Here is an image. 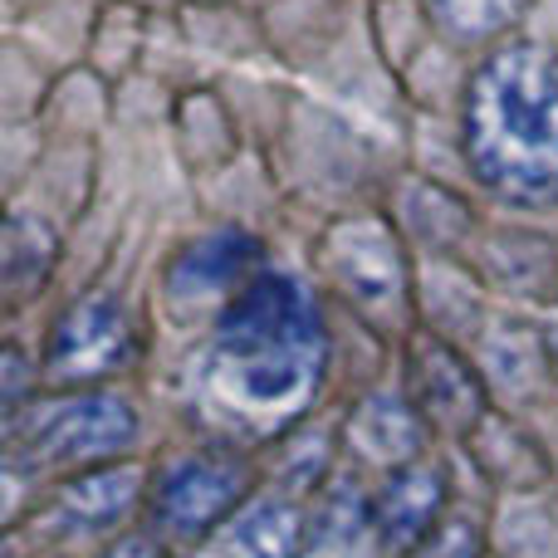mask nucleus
Returning a JSON list of instances; mask_svg holds the SVG:
<instances>
[{
  "label": "nucleus",
  "mask_w": 558,
  "mask_h": 558,
  "mask_svg": "<svg viewBox=\"0 0 558 558\" xmlns=\"http://www.w3.org/2000/svg\"><path fill=\"white\" fill-rule=\"evenodd\" d=\"M137 495H143V465H98L59 485L54 520L64 530H108L133 510Z\"/></svg>",
  "instance_id": "f8f14e48"
},
{
  "label": "nucleus",
  "mask_w": 558,
  "mask_h": 558,
  "mask_svg": "<svg viewBox=\"0 0 558 558\" xmlns=\"http://www.w3.org/2000/svg\"><path fill=\"white\" fill-rule=\"evenodd\" d=\"M412 558H481V530L471 520H441Z\"/></svg>",
  "instance_id": "4468645a"
},
{
  "label": "nucleus",
  "mask_w": 558,
  "mask_h": 558,
  "mask_svg": "<svg viewBox=\"0 0 558 558\" xmlns=\"http://www.w3.org/2000/svg\"><path fill=\"white\" fill-rule=\"evenodd\" d=\"M324 270L367 318H387L407 299V260L397 235L377 216L338 221L324 235Z\"/></svg>",
  "instance_id": "423d86ee"
},
{
  "label": "nucleus",
  "mask_w": 558,
  "mask_h": 558,
  "mask_svg": "<svg viewBox=\"0 0 558 558\" xmlns=\"http://www.w3.org/2000/svg\"><path fill=\"white\" fill-rule=\"evenodd\" d=\"M328 367V328L314 294L284 270H260L221 314L206 383L235 422L255 432L294 422Z\"/></svg>",
  "instance_id": "f257e3e1"
},
{
  "label": "nucleus",
  "mask_w": 558,
  "mask_h": 558,
  "mask_svg": "<svg viewBox=\"0 0 558 558\" xmlns=\"http://www.w3.org/2000/svg\"><path fill=\"white\" fill-rule=\"evenodd\" d=\"M211 544L216 558H304L308 514L289 495H251Z\"/></svg>",
  "instance_id": "9d476101"
},
{
  "label": "nucleus",
  "mask_w": 558,
  "mask_h": 558,
  "mask_svg": "<svg viewBox=\"0 0 558 558\" xmlns=\"http://www.w3.org/2000/svg\"><path fill=\"white\" fill-rule=\"evenodd\" d=\"M461 147L485 192L514 206L558 202V64L549 49L514 39L475 64Z\"/></svg>",
  "instance_id": "f03ea898"
},
{
  "label": "nucleus",
  "mask_w": 558,
  "mask_h": 558,
  "mask_svg": "<svg viewBox=\"0 0 558 558\" xmlns=\"http://www.w3.org/2000/svg\"><path fill=\"white\" fill-rule=\"evenodd\" d=\"M407 377H412L416 412L426 416V426L441 432H475L485 422V383L451 343H441L436 333L416 338L407 353Z\"/></svg>",
  "instance_id": "6e6552de"
},
{
  "label": "nucleus",
  "mask_w": 558,
  "mask_h": 558,
  "mask_svg": "<svg viewBox=\"0 0 558 558\" xmlns=\"http://www.w3.org/2000/svg\"><path fill=\"white\" fill-rule=\"evenodd\" d=\"M251 465L231 451H196L172 461L153 485V524L172 539L216 534L251 500Z\"/></svg>",
  "instance_id": "20e7f679"
},
{
  "label": "nucleus",
  "mask_w": 558,
  "mask_h": 558,
  "mask_svg": "<svg viewBox=\"0 0 558 558\" xmlns=\"http://www.w3.org/2000/svg\"><path fill=\"white\" fill-rule=\"evenodd\" d=\"M524 5L530 0H432V15L441 35H451L456 45H485V39L505 35L524 15Z\"/></svg>",
  "instance_id": "ddd939ff"
},
{
  "label": "nucleus",
  "mask_w": 558,
  "mask_h": 558,
  "mask_svg": "<svg viewBox=\"0 0 558 558\" xmlns=\"http://www.w3.org/2000/svg\"><path fill=\"white\" fill-rule=\"evenodd\" d=\"M133 441L137 407L113 392H69L20 426V446L39 465H98L133 451Z\"/></svg>",
  "instance_id": "7ed1b4c3"
},
{
  "label": "nucleus",
  "mask_w": 558,
  "mask_h": 558,
  "mask_svg": "<svg viewBox=\"0 0 558 558\" xmlns=\"http://www.w3.org/2000/svg\"><path fill=\"white\" fill-rule=\"evenodd\" d=\"M348 446H353L363 461L387 465V471H402L422 456L426 446V416L416 412V402L397 392H373L353 407L348 416Z\"/></svg>",
  "instance_id": "9b49d317"
},
{
  "label": "nucleus",
  "mask_w": 558,
  "mask_h": 558,
  "mask_svg": "<svg viewBox=\"0 0 558 558\" xmlns=\"http://www.w3.org/2000/svg\"><path fill=\"white\" fill-rule=\"evenodd\" d=\"M255 260H260V245L245 231H211L202 241H192L186 251H177V260L162 275V294L167 304L182 318L206 314V308H231L241 299V289L251 284Z\"/></svg>",
  "instance_id": "0eeeda50"
},
{
  "label": "nucleus",
  "mask_w": 558,
  "mask_h": 558,
  "mask_svg": "<svg viewBox=\"0 0 558 558\" xmlns=\"http://www.w3.org/2000/svg\"><path fill=\"white\" fill-rule=\"evenodd\" d=\"M137 353L133 324H128L123 304L113 294H84L54 318L45 348V373L64 387L104 383V377L123 373Z\"/></svg>",
  "instance_id": "39448f33"
},
{
  "label": "nucleus",
  "mask_w": 558,
  "mask_h": 558,
  "mask_svg": "<svg viewBox=\"0 0 558 558\" xmlns=\"http://www.w3.org/2000/svg\"><path fill=\"white\" fill-rule=\"evenodd\" d=\"M446 510V471L432 461H412L402 471H392V481L383 485V495L373 500V534L383 544V554L412 558L426 539L436 534Z\"/></svg>",
  "instance_id": "1a4fd4ad"
},
{
  "label": "nucleus",
  "mask_w": 558,
  "mask_h": 558,
  "mask_svg": "<svg viewBox=\"0 0 558 558\" xmlns=\"http://www.w3.org/2000/svg\"><path fill=\"white\" fill-rule=\"evenodd\" d=\"M98 558H157V544L147 534H118V544H108Z\"/></svg>",
  "instance_id": "2eb2a0df"
}]
</instances>
